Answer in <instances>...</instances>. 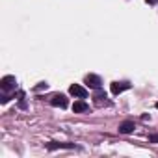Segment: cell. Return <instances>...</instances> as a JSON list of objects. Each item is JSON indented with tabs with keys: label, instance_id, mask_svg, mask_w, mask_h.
<instances>
[{
	"label": "cell",
	"instance_id": "7",
	"mask_svg": "<svg viewBox=\"0 0 158 158\" xmlns=\"http://www.w3.org/2000/svg\"><path fill=\"white\" fill-rule=\"evenodd\" d=\"M47 147H48L50 151H54V149H74V143H58V141H50Z\"/></svg>",
	"mask_w": 158,
	"mask_h": 158
},
{
	"label": "cell",
	"instance_id": "6",
	"mask_svg": "<svg viewBox=\"0 0 158 158\" xmlns=\"http://www.w3.org/2000/svg\"><path fill=\"white\" fill-rule=\"evenodd\" d=\"M89 110V106L84 102V101H76L74 104H73V112L74 114H82V112H88Z\"/></svg>",
	"mask_w": 158,
	"mask_h": 158
},
{
	"label": "cell",
	"instance_id": "3",
	"mask_svg": "<svg viewBox=\"0 0 158 158\" xmlns=\"http://www.w3.org/2000/svg\"><path fill=\"white\" fill-rule=\"evenodd\" d=\"M69 93L74 95V97H78V99H86V97H88V91H86L82 86H78V84H73V86L69 88Z\"/></svg>",
	"mask_w": 158,
	"mask_h": 158
},
{
	"label": "cell",
	"instance_id": "8",
	"mask_svg": "<svg viewBox=\"0 0 158 158\" xmlns=\"http://www.w3.org/2000/svg\"><path fill=\"white\" fill-rule=\"evenodd\" d=\"M132 130H134V121H125V123L119 125V132L121 134H130Z\"/></svg>",
	"mask_w": 158,
	"mask_h": 158
},
{
	"label": "cell",
	"instance_id": "10",
	"mask_svg": "<svg viewBox=\"0 0 158 158\" xmlns=\"http://www.w3.org/2000/svg\"><path fill=\"white\" fill-rule=\"evenodd\" d=\"M149 143H158V132L149 136Z\"/></svg>",
	"mask_w": 158,
	"mask_h": 158
},
{
	"label": "cell",
	"instance_id": "12",
	"mask_svg": "<svg viewBox=\"0 0 158 158\" xmlns=\"http://www.w3.org/2000/svg\"><path fill=\"white\" fill-rule=\"evenodd\" d=\"M156 108H158V102H156Z\"/></svg>",
	"mask_w": 158,
	"mask_h": 158
},
{
	"label": "cell",
	"instance_id": "5",
	"mask_svg": "<svg viewBox=\"0 0 158 158\" xmlns=\"http://www.w3.org/2000/svg\"><path fill=\"white\" fill-rule=\"evenodd\" d=\"M128 88H130L128 82H114V84H112V93H114V95H119V93L127 91Z\"/></svg>",
	"mask_w": 158,
	"mask_h": 158
},
{
	"label": "cell",
	"instance_id": "1",
	"mask_svg": "<svg viewBox=\"0 0 158 158\" xmlns=\"http://www.w3.org/2000/svg\"><path fill=\"white\" fill-rule=\"evenodd\" d=\"M15 76H11V74H8V76H4L2 80H0V88H2V91H10V89H13L15 88Z\"/></svg>",
	"mask_w": 158,
	"mask_h": 158
},
{
	"label": "cell",
	"instance_id": "11",
	"mask_svg": "<svg viewBox=\"0 0 158 158\" xmlns=\"http://www.w3.org/2000/svg\"><path fill=\"white\" fill-rule=\"evenodd\" d=\"M147 4H158V0H147Z\"/></svg>",
	"mask_w": 158,
	"mask_h": 158
},
{
	"label": "cell",
	"instance_id": "4",
	"mask_svg": "<svg viewBox=\"0 0 158 158\" xmlns=\"http://www.w3.org/2000/svg\"><path fill=\"white\" fill-rule=\"evenodd\" d=\"M50 104L56 106V108H65V106L69 104V101H67L65 95H54V97L50 99Z\"/></svg>",
	"mask_w": 158,
	"mask_h": 158
},
{
	"label": "cell",
	"instance_id": "9",
	"mask_svg": "<svg viewBox=\"0 0 158 158\" xmlns=\"http://www.w3.org/2000/svg\"><path fill=\"white\" fill-rule=\"evenodd\" d=\"M95 99H97V101H99V102H101V101H102V99H106V93H104V91H102V89H101V88H99V89H97V91H95Z\"/></svg>",
	"mask_w": 158,
	"mask_h": 158
},
{
	"label": "cell",
	"instance_id": "2",
	"mask_svg": "<svg viewBox=\"0 0 158 158\" xmlns=\"http://www.w3.org/2000/svg\"><path fill=\"white\" fill-rule=\"evenodd\" d=\"M84 82H86L89 88H93V89H99V88H101V84H102L101 76H97V74H88V76L84 78Z\"/></svg>",
	"mask_w": 158,
	"mask_h": 158
}]
</instances>
